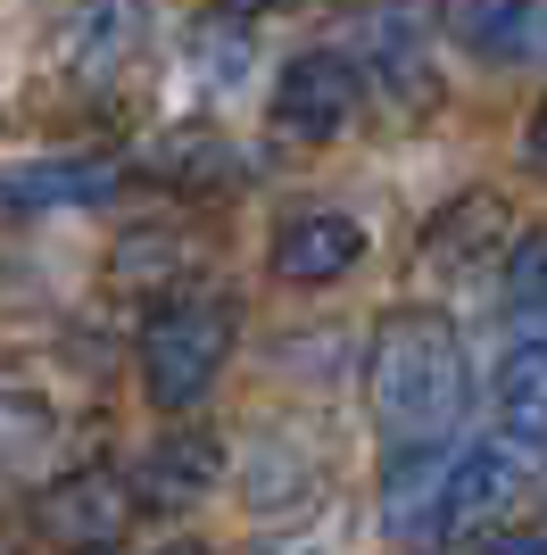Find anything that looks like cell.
<instances>
[{
    "label": "cell",
    "mask_w": 547,
    "mask_h": 555,
    "mask_svg": "<svg viewBox=\"0 0 547 555\" xmlns=\"http://www.w3.org/2000/svg\"><path fill=\"white\" fill-rule=\"evenodd\" d=\"M365 398H373V423L398 448H432L456 431L465 398H473V365H465V340L440 307L382 315L373 357H365Z\"/></svg>",
    "instance_id": "obj_1"
},
{
    "label": "cell",
    "mask_w": 547,
    "mask_h": 555,
    "mask_svg": "<svg viewBox=\"0 0 547 555\" xmlns=\"http://www.w3.org/2000/svg\"><path fill=\"white\" fill-rule=\"evenodd\" d=\"M456 34H465V50H473V59L514 67V59L547 50V0H465Z\"/></svg>",
    "instance_id": "obj_13"
},
{
    "label": "cell",
    "mask_w": 547,
    "mask_h": 555,
    "mask_svg": "<svg viewBox=\"0 0 547 555\" xmlns=\"http://www.w3.org/2000/svg\"><path fill=\"white\" fill-rule=\"evenodd\" d=\"M531 448L523 440H473L456 448V473H448V506H440V539H481L514 522L531 506Z\"/></svg>",
    "instance_id": "obj_4"
},
{
    "label": "cell",
    "mask_w": 547,
    "mask_h": 555,
    "mask_svg": "<svg viewBox=\"0 0 547 555\" xmlns=\"http://www.w3.org/2000/svg\"><path fill=\"white\" fill-rule=\"evenodd\" d=\"M150 555H207V547H191V539H175V547H150Z\"/></svg>",
    "instance_id": "obj_22"
},
{
    "label": "cell",
    "mask_w": 547,
    "mask_h": 555,
    "mask_svg": "<svg viewBox=\"0 0 547 555\" xmlns=\"http://www.w3.org/2000/svg\"><path fill=\"white\" fill-rule=\"evenodd\" d=\"M498 415L514 440H547V340H523L514 357L498 365Z\"/></svg>",
    "instance_id": "obj_14"
},
{
    "label": "cell",
    "mask_w": 547,
    "mask_h": 555,
    "mask_svg": "<svg viewBox=\"0 0 547 555\" xmlns=\"http://www.w3.org/2000/svg\"><path fill=\"white\" fill-rule=\"evenodd\" d=\"M232 357V299L225 291H182L150 315L141 332L133 365H141V398L158 406V415H191L207 390H216V373Z\"/></svg>",
    "instance_id": "obj_2"
},
{
    "label": "cell",
    "mask_w": 547,
    "mask_h": 555,
    "mask_svg": "<svg viewBox=\"0 0 547 555\" xmlns=\"http://www.w3.org/2000/svg\"><path fill=\"white\" fill-rule=\"evenodd\" d=\"M365 108V67L348 50H298L274 83V125L298 141H341Z\"/></svg>",
    "instance_id": "obj_6"
},
{
    "label": "cell",
    "mask_w": 547,
    "mask_h": 555,
    "mask_svg": "<svg viewBox=\"0 0 547 555\" xmlns=\"http://www.w3.org/2000/svg\"><path fill=\"white\" fill-rule=\"evenodd\" d=\"M241 67H250V34H241V17H207L200 34H191V75H200V83H232Z\"/></svg>",
    "instance_id": "obj_18"
},
{
    "label": "cell",
    "mask_w": 547,
    "mask_h": 555,
    "mask_svg": "<svg viewBox=\"0 0 547 555\" xmlns=\"http://www.w3.org/2000/svg\"><path fill=\"white\" fill-rule=\"evenodd\" d=\"M216 9H225V17H241V25H250L257 9H274V0H216Z\"/></svg>",
    "instance_id": "obj_21"
},
{
    "label": "cell",
    "mask_w": 547,
    "mask_h": 555,
    "mask_svg": "<svg viewBox=\"0 0 547 555\" xmlns=\"http://www.w3.org/2000/svg\"><path fill=\"white\" fill-rule=\"evenodd\" d=\"M50 431H59L50 398H34V390H0V473H9V464H25L34 448H50Z\"/></svg>",
    "instance_id": "obj_16"
},
{
    "label": "cell",
    "mask_w": 547,
    "mask_h": 555,
    "mask_svg": "<svg viewBox=\"0 0 547 555\" xmlns=\"http://www.w3.org/2000/svg\"><path fill=\"white\" fill-rule=\"evenodd\" d=\"M365 257V224L341 208H307V216H282V232H274V282H291V291H323V282H341L348 266Z\"/></svg>",
    "instance_id": "obj_7"
},
{
    "label": "cell",
    "mask_w": 547,
    "mask_h": 555,
    "mask_svg": "<svg viewBox=\"0 0 547 555\" xmlns=\"http://www.w3.org/2000/svg\"><path fill=\"white\" fill-rule=\"evenodd\" d=\"M489 232H506V199H489V191H465L448 216H440L432 232H423V257L432 266H448V257H473Z\"/></svg>",
    "instance_id": "obj_15"
},
{
    "label": "cell",
    "mask_w": 547,
    "mask_h": 555,
    "mask_svg": "<svg viewBox=\"0 0 547 555\" xmlns=\"http://www.w3.org/2000/svg\"><path fill=\"white\" fill-rule=\"evenodd\" d=\"M116 158H34L17 175H0V208L9 216H50V208H100L116 199Z\"/></svg>",
    "instance_id": "obj_11"
},
{
    "label": "cell",
    "mask_w": 547,
    "mask_h": 555,
    "mask_svg": "<svg viewBox=\"0 0 547 555\" xmlns=\"http://www.w3.org/2000/svg\"><path fill=\"white\" fill-rule=\"evenodd\" d=\"M506 307H514V315H539L547 307V224L506 241Z\"/></svg>",
    "instance_id": "obj_17"
},
{
    "label": "cell",
    "mask_w": 547,
    "mask_h": 555,
    "mask_svg": "<svg viewBox=\"0 0 547 555\" xmlns=\"http://www.w3.org/2000/svg\"><path fill=\"white\" fill-rule=\"evenodd\" d=\"M489 555H547V531H498Z\"/></svg>",
    "instance_id": "obj_20"
},
{
    "label": "cell",
    "mask_w": 547,
    "mask_h": 555,
    "mask_svg": "<svg viewBox=\"0 0 547 555\" xmlns=\"http://www.w3.org/2000/svg\"><path fill=\"white\" fill-rule=\"evenodd\" d=\"M216 481H225V440H207V431H166V440H150V456L133 464V498L150 514L207 506Z\"/></svg>",
    "instance_id": "obj_9"
},
{
    "label": "cell",
    "mask_w": 547,
    "mask_h": 555,
    "mask_svg": "<svg viewBox=\"0 0 547 555\" xmlns=\"http://www.w3.org/2000/svg\"><path fill=\"white\" fill-rule=\"evenodd\" d=\"M141 34H150L141 0H75L67 34H59V67H67V83H109L116 67H133Z\"/></svg>",
    "instance_id": "obj_10"
},
{
    "label": "cell",
    "mask_w": 547,
    "mask_h": 555,
    "mask_svg": "<svg viewBox=\"0 0 547 555\" xmlns=\"http://www.w3.org/2000/svg\"><path fill=\"white\" fill-rule=\"evenodd\" d=\"M523 166H531V175H547V100L531 108V125H523Z\"/></svg>",
    "instance_id": "obj_19"
},
{
    "label": "cell",
    "mask_w": 547,
    "mask_h": 555,
    "mask_svg": "<svg viewBox=\"0 0 547 555\" xmlns=\"http://www.w3.org/2000/svg\"><path fill=\"white\" fill-rule=\"evenodd\" d=\"M365 67L382 75V92L398 108H440V9L432 0H382L373 17L357 25Z\"/></svg>",
    "instance_id": "obj_5"
},
{
    "label": "cell",
    "mask_w": 547,
    "mask_h": 555,
    "mask_svg": "<svg viewBox=\"0 0 547 555\" xmlns=\"http://www.w3.org/2000/svg\"><path fill=\"white\" fill-rule=\"evenodd\" d=\"M141 166L175 191H225L232 175H241V150H232L216 125H166V133L141 150Z\"/></svg>",
    "instance_id": "obj_12"
},
{
    "label": "cell",
    "mask_w": 547,
    "mask_h": 555,
    "mask_svg": "<svg viewBox=\"0 0 547 555\" xmlns=\"http://www.w3.org/2000/svg\"><path fill=\"white\" fill-rule=\"evenodd\" d=\"M133 522H141V498L116 464H84V473H67L34 498V531L59 555H116L133 539Z\"/></svg>",
    "instance_id": "obj_3"
},
{
    "label": "cell",
    "mask_w": 547,
    "mask_h": 555,
    "mask_svg": "<svg viewBox=\"0 0 547 555\" xmlns=\"http://www.w3.org/2000/svg\"><path fill=\"white\" fill-rule=\"evenodd\" d=\"M448 473H456V448H398L382 473V531L398 547H432L440 539V506H448Z\"/></svg>",
    "instance_id": "obj_8"
}]
</instances>
